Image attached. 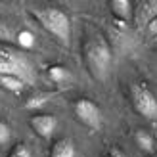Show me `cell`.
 I'll return each mask as SVG.
<instances>
[{
	"mask_svg": "<svg viewBox=\"0 0 157 157\" xmlns=\"http://www.w3.org/2000/svg\"><path fill=\"white\" fill-rule=\"evenodd\" d=\"M73 111H75V117L82 124L90 128H100L101 127V109L94 104L92 100L88 98H81L75 101L73 105Z\"/></svg>",
	"mask_w": 157,
	"mask_h": 157,
	"instance_id": "obj_4",
	"label": "cell"
},
{
	"mask_svg": "<svg viewBox=\"0 0 157 157\" xmlns=\"http://www.w3.org/2000/svg\"><path fill=\"white\" fill-rule=\"evenodd\" d=\"M0 84L10 92H21L23 86H25V81L13 75H0Z\"/></svg>",
	"mask_w": 157,
	"mask_h": 157,
	"instance_id": "obj_11",
	"label": "cell"
},
{
	"mask_svg": "<svg viewBox=\"0 0 157 157\" xmlns=\"http://www.w3.org/2000/svg\"><path fill=\"white\" fill-rule=\"evenodd\" d=\"M29 124H31V128L36 132V136H40L44 140H50L54 130L58 127V119H56V115H52V113H40V115L31 117Z\"/></svg>",
	"mask_w": 157,
	"mask_h": 157,
	"instance_id": "obj_5",
	"label": "cell"
},
{
	"mask_svg": "<svg viewBox=\"0 0 157 157\" xmlns=\"http://www.w3.org/2000/svg\"><path fill=\"white\" fill-rule=\"evenodd\" d=\"M15 38V35H13V29L8 25L6 21H2L0 19V42H12Z\"/></svg>",
	"mask_w": 157,
	"mask_h": 157,
	"instance_id": "obj_14",
	"label": "cell"
},
{
	"mask_svg": "<svg viewBox=\"0 0 157 157\" xmlns=\"http://www.w3.org/2000/svg\"><path fill=\"white\" fill-rule=\"evenodd\" d=\"M109 8H111V13L115 17H119L121 21H128L130 17H134V8H132V2H128V0H111Z\"/></svg>",
	"mask_w": 157,
	"mask_h": 157,
	"instance_id": "obj_7",
	"label": "cell"
},
{
	"mask_svg": "<svg viewBox=\"0 0 157 157\" xmlns=\"http://www.w3.org/2000/svg\"><path fill=\"white\" fill-rule=\"evenodd\" d=\"M31 13L42 25V29L48 31L61 46H69V42H71V21L63 10H59V8H36V10H31Z\"/></svg>",
	"mask_w": 157,
	"mask_h": 157,
	"instance_id": "obj_2",
	"label": "cell"
},
{
	"mask_svg": "<svg viewBox=\"0 0 157 157\" xmlns=\"http://www.w3.org/2000/svg\"><path fill=\"white\" fill-rule=\"evenodd\" d=\"M15 40H17V44L21 46V48L29 50V48L35 46V35L31 33V31H19L17 36H15Z\"/></svg>",
	"mask_w": 157,
	"mask_h": 157,
	"instance_id": "obj_12",
	"label": "cell"
},
{
	"mask_svg": "<svg viewBox=\"0 0 157 157\" xmlns=\"http://www.w3.org/2000/svg\"><path fill=\"white\" fill-rule=\"evenodd\" d=\"M147 31H150L151 35H157V17H155V19L150 23V27H147Z\"/></svg>",
	"mask_w": 157,
	"mask_h": 157,
	"instance_id": "obj_18",
	"label": "cell"
},
{
	"mask_svg": "<svg viewBox=\"0 0 157 157\" xmlns=\"http://www.w3.org/2000/svg\"><path fill=\"white\" fill-rule=\"evenodd\" d=\"M48 77L56 84H63V82L71 81V73H69V69L67 67H61V65H52V67H48Z\"/></svg>",
	"mask_w": 157,
	"mask_h": 157,
	"instance_id": "obj_10",
	"label": "cell"
},
{
	"mask_svg": "<svg viewBox=\"0 0 157 157\" xmlns=\"http://www.w3.org/2000/svg\"><path fill=\"white\" fill-rule=\"evenodd\" d=\"M157 17V2L155 0H144V2H138L134 8V25L136 29H147L150 23Z\"/></svg>",
	"mask_w": 157,
	"mask_h": 157,
	"instance_id": "obj_6",
	"label": "cell"
},
{
	"mask_svg": "<svg viewBox=\"0 0 157 157\" xmlns=\"http://www.w3.org/2000/svg\"><path fill=\"white\" fill-rule=\"evenodd\" d=\"M109 157H127V155L121 150H117V147H111V150H109Z\"/></svg>",
	"mask_w": 157,
	"mask_h": 157,
	"instance_id": "obj_17",
	"label": "cell"
},
{
	"mask_svg": "<svg viewBox=\"0 0 157 157\" xmlns=\"http://www.w3.org/2000/svg\"><path fill=\"white\" fill-rule=\"evenodd\" d=\"M50 157H75V144L67 138L58 140V142L52 146Z\"/></svg>",
	"mask_w": 157,
	"mask_h": 157,
	"instance_id": "obj_9",
	"label": "cell"
},
{
	"mask_svg": "<svg viewBox=\"0 0 157 157\" xmlns=\"http://www.w3.org/2000/svg\"><path fill=\"white\" fill-rule=\"evenodd\" d=\"M84 63L88 67L90 75L96 78V81H104L109 75V69H111V48H109L107 40L101 35H96L86 40L84 44Z\"/></svg>",
	"mask_w": 157,
	"mask_h": 157,
	"instance_id": "obj_1",
	"label": "cell"
},
{
	"mask_svg": "<svg viewBox=\"0 0 157 157\" xmlns=\"http://www.w3.org/2000/svg\"><path fill=\"white\" fill-rule=\"evenodd\" d=\"M130 101L136 111L146 119H157V98L146 84L130 86Z\"/></svg>",
	"mask_w": 157,
	"mask_h": 157,
	"instance_id": "obj_3",
	"label": "cell"
},
{
	"mask_svg": "<svg viewBox=\"0 0 157 157\" xmlns=\"http://www.w3.org/2000/svg\"><path fill=\"white\" fill-rule=\"evenodd\" d=\"M134 140H136V146H138L144 153H153V151H155V138L151 136L150 130H146V128H136Z\"/></svg>",
	"mask_w": 157,
	"mask_h": 157,
	"instance_id": "obj_8",
	"label": "cell"
},
{
	"mask_svg": "<svg viewBox=\"0 0 157 157\" xmlns=\"http://www.w3.org/2000/svg\"><path fill=\"white\" fill-rule=\"evenodd\" d=\"M10 157H33V153L27 144H15L13 150L10 151Z\"/></svg>",
	"mask_w": 157,
	"mask_h": 157,
	"instance_id": "obj_15",
	"label": "cell"
},
{
	"mask_svg": "<svg viewBox=\"0 0 157 157\" xmlns=\"http://www.w3.org/2000/svg\"><path fill=\"white\" fill-rule=\"evenodd\" d=\"M12 136V132H10V127H8L6 123L0 121V144H6L8 140H10Z\"/></svg>",
	"mask_w": 157,
	"mask_h": 157,
	"instance_id": "obj_16",
	"label": "cell"
},
{
	"mask_svg": "<svg viewBox=\"0 0 157 157\" xmlns=\"http://www.w3.org/2000/svg\"><path fill=\"white\" fill-rule=\"evenodd\" d=\"M48 100H50L48 94H38V96H31V98L25 101V109H38V107H42V105L48 104Z\"/></svg>",
	"mask_w": 157,
	"mask_h": 157,
	"instance_id": "obj_13",
	"label": "cell"
}]
</instances>
